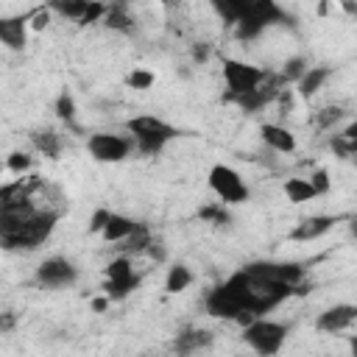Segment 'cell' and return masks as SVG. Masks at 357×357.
<instances>
[{"mask_svg": "<svg viewBox=\"0 0 357 357\" xmlns=\"http://www.w3.org/2000/svg\"><path fill=\"white\" fill-rule=\"evenodd\" d=\"M226 25H234L240 39L259 36L273 22H287L276 0H209Z\"/></svg>", "mask_w": 357, "mask_h": 357, "instance_id": "6da1fadb", "label": "cell"}, {"mask_svg": "<svg viewBox=\"0 0 357 357\" xmlns=\"http://www.w3.org/2000/svg\"><path fill=\"white\" fill-rule=\"evenodd\" d=\"M126 128L131 131V137H134V142L142 153H159L170 139L178 137V128H173L170 123H165L159 117H151V114L131 117L126 123Z\"/></svg>", "mask_w": 357, "mask_h": 357, "instance_id": "7a4b0ae2", "label": "cell"}, {"mask_svg": "<svg viewBox=\"0 0 357 357\" xmlns=\"http://www.w3.org/2000/svg\"><path fill=\"white\" fill-rule=\"evenodd\" d=\"M284 337H287V326L279 321H268L262 315H257L251 324L243 326V340L257 354H276L284 346Z\"/></svg>", "mask_w": 357, "mask_h": 357, "instance_id": "3957f363", "label": "cell"}, {"mask_svg": "<svg viewBox=\"0 0 357 357\" xmlns=\"http://www.w3.org/2000/svg\"><path fill=\"white\" fill-rule=\"evenodd\" d=\"M209 187L223 204H243L248 201V187L240 178V173L229 165H215L209 170Z\"/></svg>", "mask_w": 357, "mask_h": 357, "instance_id": "277c9868", "label": "cell"}, {"mask_svg": "<svg viewBox=\"0 0 357 357\" xmlns=\"http://www.w3.org/2000/svg\"><path fill=\"white\" fill-rule=\"evenodd\" d=\"M223 81L231 95H240V92L257 89L262 81H268V73L254 64L237 61V59H223Z\"/></svg>", "mask_w": 357, "mask_h": 357, "instance_id": "5b68a950", "label": "cell"}, {"mask_svg": "<svg viewBox=\"0 0 357 357\" xmlns=\"http://www.w3.org/2000/svg\"><path fill=\"white\" fill-rule=\"evenodd\" d=\"M86 151L98 159V162H123L131 151V139L120 137V134H109V131H100V134H89L86 139Z\"/></svg>", "mask_w": 357, "mask_h": 357, "instance_id": "8992f818", "label": "cell"}, {"mask_svg": "<svg viewBox=\"0 0 357 357\" xmlns=\"http://www.w3.org/2000/svg\"><path fill=\"white\" fill-rule=\"evenodd\" d=\"M245 271L254 279L262 282H287V284H298L304 276V268L296 262H251L245 265Z\"/></svg>", "mask_w": 357, "mask_h": 357, "instance_id": "52a82bcc", "label": "cell"}, {"mask_svg": "<svg viewBox=\"0 0 357 357\" xmlns=\"http://www.w3.org/2000/svg\"><path fill=\"white\" fill-rule=\"evenodd\" d=\"M36 279L45 284V287H67L78 279V271L70 259L64 257H50L45 259L39 268H36Z\"/></svg>", "mask_w": 357, "mask_h": 357, "instance_id": "ba28073f", "label": "cell"}, {"mask_svg": "<svg viewBox=\"0 0 357 357\" xmlns=\"http://www.w3.org/2000/svg\"><path fill=\"white\" fill-rule=\"evenodd\" d=\"M206 312L209 315H215V318H229V321H237L245 310H243V304L237 301V296L226 287V284H218V287H212L209 293H206Z\"/></svg>", "mask_w": 357, "mask_h": 357, "instance_id": "9c48e42d", "label": "cell"}, {"mask_svg": "<svg viewBox=\"0 0 357 357\" xmlns=\"http://www.w3.org/2000/svg\"><path fill=\"white\" fill-rule=\"evenodd\" d=\"M357 321V307L354 304H335V307H329V310H324L318 318H315V326L321 329V332H343V329H349L351 324Z\"/></svg>", "mask_w": 357, "mask_h": 357, "instance_id": "30bf717a", "label": "cell"}, {"mask_svg": "<svg viewBox=\"0 0 357 357\" xmlns=\"http://www.w3.org/2000/svg\"><path fill=\"white\" fill-rule=\"evenodd\" d=\"M28 20H31V14H20V17H6V20H0V39H3V45L6 47H11V50H22L25 47V28H28Z\"/></svg>", "mask_w": 357, "mask_h": 357, "instance_id": "8fae6325", "label": "cell"}, {"mask_svg": "<svg viewBox=\"0 0 357 357\" xmlns=\"http://www.w3.org/2000/svg\"><path fill=\"white\" fill-rule=\"evenodd\" d=\"M259 134H262L265 145H268V148H273V151H279V153H293V151H296V137H293L284 126L265 123V126L259 128Z\"/></svg>", "mask_w": 357, "mask_h": 357, "instance_id": "7c38bea8", "label": "cell"}, {"mask_svg": "<svg viewBox=\"0 0 357 357\" xmlns=\"http://www.w3.org/2000/svg\"><path fill=\"white\" fill-rule=\"evenodd\" d=\"M335 218L329 215H312V218H304L296 229H293V240H315L321 234H326L332 229Z\"/></svg>", "mask_w": 357, "mask_h": 357, "instance_id": "4fadbf2b", "label": "cell"}, {"mask_svg": "<svg viewBox=\"0 0 357 357\" xmlns=\"http://www.w3.org/2000/svg\"><path fill=\"white\" fill-rule=\"evenodd\" d=\"M134 229H137V223H134L131 218L112 212V218H109V223L103 226V231H100V234H103V240H106V243H123Z\"/></svg>", "mask_w": 357, "mask_h": 357, "instance_id": "5bb4252c", "label": "cell"}, {"mask_svg": "<svg viewBox=\"0 0 357 357\" xmlns=\"http://www.w3.org/2000/svg\"><path fill=\"white\" fill-rule=\"evenodd\" d=\"M332 75V70L329 67H310L304 75H301V81H298V95L301 98H312L321 86H324V81Z\"/></svg>", "mask_w": 357, "mask_h": 357, "instance_id": "9a60e30c", "label": "cell"}, {"mask_svg": "<svg viewBox=\"0 0 357 357\" xmlns=\"http://www.w3.org/2000/svg\"><path fill=\"white\" fill-rule=\"evenodd\" d=\"M284 195L290 198V204H304V201H312L318 192H315L310 178H287L284 181Z\"/></svg>", "mask_w": 357, "mask_h": 357, "instance_id": "2e32d148", "label": "cell"}, {"mask_svg": "<svg viewBox=\"0 0 357 357\" xmlns=\"http://www.w3.org/2000/svg\"><path fill=\"white\" fill-rule=\"evenodd\" d=\"M212 343V335L206 332V329H187V332H181L178 337H176V349L178 351H198V349H204V346H209Z\"/></svg>", "mask_w": 357, "mask_h": 357, "instance_id": "e0dca14e", "label": "cell"}, {"mask_svg": "<svg viewBox=\"0 0 357 357\" xmlns=\"http://www.w3.org/2000/svg\"><path fill=\"white\" fill-rule=\"evenodd\" d=\"M192 284V271L187 268V265H173L170 271H167V279H165V290L167 293H181V290H187Z\"/></svg>", "mask_w": 357, "mask_h": 357, "instance_id": "ac0fdd59", "label": "cell"}, {"mask_svg": "<svg viewBox=\"0 0 357 357\" xmlns=\"http://www.w3.org/2000/svg\"><path fill=\"white\" fill-rule=\"evenodd\" d=\"M137 284H139V276L131 273V276H123V279H106L103 290H106V296H109L112 301H120V298H126L131 290H137Z\"/></svg>", "mask_w": 357, "mask_h": 357, "instance_id": "d6986e66", "label": "cell"}, {"mask_svg": "<svg viewBox=\"0 0 357 357\" xmlns=\"http://www.w3.org/2000/svg\"><path fill=\"white\" fill-rule=\"evenodd\" d=\"M103 22H106V28H114V31H131L134 28V20H131V14L123 3H112Z\"/></svg>", "mask_w": 357, "mask_h": 357, "instance_id": "ffe728a7", "label": "cell"}, {"mask_svg": "<svg viewBox=\"0 0 357 357\" xmlns=\"http://www.w3.org/2000/svg\"><path fill=\"white\" fill-rule=\"evenodd\" d=\"M31 139H33V145H36L45 156H50V159H56V156H59V151H61V139H59V134H56L53 128L33 131V134H31Z\"/></svg>", "mask_w": 357, "mask_h": 357, "instance_id": "44dd1931", "label": "cell"}, {"mask_svg": "<svg viewBox=\"0 0 357 357\" xmlns=\"http://www.w3.org/2000/svg\"><path fill=\"white\" fill-rule=\"evenodd\" d=\"M123 243H126V245H123V248H126V254H131V251H134V254H139V251H148L153 240H151L148 226H145V223H137V229H134Z\"/></svg>", "mask_w": 357, "mask_h": 357, "instance_id": "7402d4cb", "label": "cell"}, {"mask_svg": "<svg viewBox=\"0 0 357 357\" xmlns=\"http://www.w3.org/2000/svg\"><path fill=\"white\" fill-rule=\"evenodd\" d=\"M89 3H92V0H53V3H50V8H53V11H59L61 17L81 20V17L86 14Z\"/></svg>", "mask_w": 357, "mask_h": 357, "instance_id": "603a6c76", "label": "cell"}, {"mask_svg": "<svg viewBox=\"0 0 357 357\" xmlns=\"http://www.w3.org/2000/svg\"><path fill=\"white\" fill-rule=\"evenodd\" d=\"M204 220H209V223H215V226H226L231 218H229V212H226V204L223 201H218V204H209V206H204L201 212H198Z\"/></svg>", "mask_w": 357, "mask_h": 357, "instance_id": "cb8c5ba5", "label": "cell"}, {"mask_svg": "<svg viewBox=\"0 0 357 357\" xmlns=\"http://www.w3.org/2000/svg\"><path fill=\"white\" fill-rule=\"evenodd\" d=\"M307 70H310V67H307V61H304L301 56H293V59H287V61H284L282 78H284V81H296V84H298V81H301V75H304Z\"/></svg>", "mask_w": 357, "mask_h": 357, "instance_id": "d4e9b609", "label": "cell"}, {"mask_svg": "<svg viewBox=\"0 0 357 357\" xmlns=\"http://www.w3.org/2000/svg\"><path fill=\"white\" fill-rule=\"evenodd\" d=\"M56 114H59L64 123H73V120H75V100H73V95H70L67 89L56 98Z\"/></svg>", "mask_w": 357, "mask_h": 357, "instance_id": "484cf974", "label": "cell"}, {"mask_svg": "<svg viewBox=\"0 0 357 357\" xmlns=\"http://www.w3.org/2000/svg\"><path fill=\"white\" fill-rule=\"evenodd\" d=\"M134 271H131V259L123 254V257H117V259H112L109 265H106V279H123V276H131Z\"/></svg>", "mask_w": 357, "mask_h": 357, "instance_id": "4316f807", "label": "cell"}, {"mask_svg": "<svg viewBox=\"0 0 357 357\" xmlns=\"http://www.w3.org/2000/svg\"><path fill=\"white\" fill-rule=\"evenodd\" d=\"M126 84L131 89H151L153 86V73L151 70H131L128 78H126Z\"/></svg>", "mask_w": 357, "mask_h": 357, "instance_id": "83f0119b", "label": "cell"}, {"mask_svg": "<svg viewBox=\"0 0 357 357\" xmlns=\"http://www.w3.org/2000/svg\"><path fill=\"white\" fill-rule=\"evenodd\" d=\"M106 11H109V6H103V3L92 0V3H89V8H86V14H84L78 22H81V25H92V22L103 20V17H106Z\"/></svg>", "mask_w": 357, "mask_h": 357, "instance_id": "f1b7e54d", "label": "cell"}, {"mask_svg": "<svg viewBox=\"0 0 357 357\" xmlns=\"http://www.w3.org/2000/svg\"><path fill=\"white\" fill-rule=\"evenodd\" d=\"M6 167H8V170H14V173H25V170L31 167V156H28V153H22V151H14V153L6 159Z\"/></svg>", "mask_w": 357, "mask_h": 357, "instance_id": "f546056e", "label": "cell"}, {"mask_svg": "<svg viewBox=\"0 0 357 357\" xmlns=\"http://www.w3.org/2000/svg\"><path fill=\"white\" fill-rule=\"evenodd\" d=\"M310 181H312V187H315V192H318V195H324V192H329V173H326L324 167H318V170H312V176H310Z\"/></svg>", "mask_w": 357, "mask_h": 357, "instance_id": "4dcf8cb0", "label": "cell"}, {"mask_svg": "<svg viewBox=\"0 0 357 357\" xmlns=\"http://www.w3.org/2000/svg\"><path fill=\"white\" fill-rule=\"evenodd\" d=\"M109 218H112V212H109V209H95V215L89 218V231H92V234H100V231H103V226L109 223Z\"/></svg>", "mask_w": 357, "mask_h": 357, "instance_id": "1f68e13d", "label": "cell"}, {"mask_svg": "<svg viewBox=\"0 0 357 357\" xmlns=\"http://www.w3.org/2000/svg\"><path fill=\"white\" fill-rule=\"evenodd\" d=\"M340 117H343V112H340L337 106H329V109H324L315 120H318V126H321V128H329V126H332V123H337Z\"/></svg>", "mask_w": 357, "mask_h": 357, "instance_id": "d6a6232c", "label": "cell"}, {"mask_svg": "<svg viewBox=\"0 0 357 357\" xmlns=\"http://www.w3.org/2000/svg\"><path fill=\"white\" fill-rule=\"evenodd\" d=\"M47 22H50V14H47V8H39V11H33V14H31V28H33V31H42V28H47Z\"/></svg>", "mask_w": 357, "mask_h": 357, "instance_id": "836d02e7", "label": "cell"}, {"mask_svg": "<svg viewBox=\"0 0 357 357\" xmlns=\"http://www.w3.org/2000/svg\"><path fill=\"white\" fill-rule=\"evenodd\" d=\"M109 301H112L109 296H98V298H92V310H95V312H103V310L109 307Z\"/></svg>", "mask_w": 357, "mask_h": 357, "instance_id": "e575fe53", "label": "cell"}, {"mask_svg": "<svg viewBox=\"0 0 357 357\" xmlns=\"http://www.w3.org/2000/svg\"><path fill=\"white\" fill-rule=\"evenodd\" d=\"M337 3H340V8H343L346 14L357 17V0H337Z\"/></svg>", "mask_w": 357, "mask_h": 357, "instance_id": "d590c367", "label": "cell"}, {"mask_svg": "<svg viewBox=\"0 0 357 357\" xmlns=\"http://www.w3.org/2000/svg\"><path fill=\"white\" fill-rule=\"evenodd\" d=\"M192 59H195V61H204V59H206V47H204V45H195V47H192Z\"/></svg>", "mask_w": 357, "mask_h": 357, "instance_id": "8d00e7d4", "label": "cell"}, {"mask_svg": "<svg viewBox=\"0 0 357 357\" xmlns=\"http://www.w3.org/2000/svg\"><path fill=\"white\" fill-rule=\"evenodd\" d=\"M349 349H351V354L357 357V335H351V337H349Z\"/></svg>", "mask_w": 357, "mask_h": 357, "instance_id": "74e56055", "label": "cell"}, {"mask_svg": "<svg viewBox=\"0 0 357 357\" xmlns=\"http://www.w3.org/2000/svg\"><path fill=\"white\" fill-rule=\"evenodd\" d=\"M159 3H162V6H176L178 0H159Z\"/></svg>", "mask_w": 357, "mask_h": 357, "instance_id": "f35d334b", "label": "cell"}, {"mask_svg": "<svg viewBox=\"0 0 357 357\" xmlns=\"http://www.w3.org/2000/svg\"><path fill=\"white\" fill-rule=\"evenodd\" d=\"M351 234H354V237H357V220H354V223H351Z\"/></svg>", "mask_w": 357, "mask_h": 357, "instance_id": "ab89813d", "label": "cell"}, {"mask_svg": "<svg viewBox=\"0 0 357 357\" xmlns=\"http://www.w3.org/2000/svg\"><path fill=\"white\" fill-rule=\"evenodd\" d=\"M354 165H357V156H354Z\"/></svg>", "mask_w": 357, "mask_h": 357, "instance_id": "60d3db41", "label": "cell"}, {"mask_svg": "<svg viewBox=\"0 0 357 357\" xmlns=\"http://www.w3.org/2000/svg\"><path fill=\"white\" fill-rule=\"evenodd\" d=\"M47 3H53V0H47Z\"/></svg>", "mask_w": 357, "mask_h": 357, "instance_id": "b9f144b4", "label": "cell"}]
</instances>
